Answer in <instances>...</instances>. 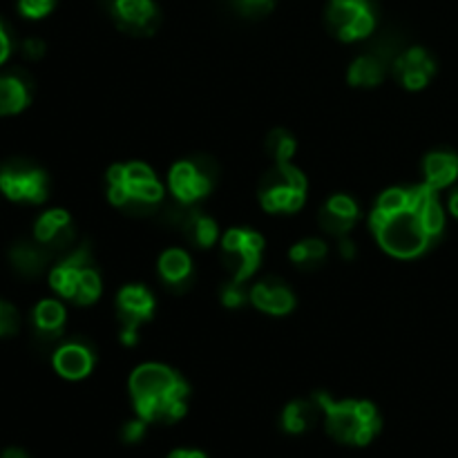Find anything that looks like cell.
Instances as JSON below:
<instances>
[{"mask_svg": "<svg viewBox=\"0 0 458 458\" xmlns=\"http://www.w3.org/2000/svg\"><path fill=\"white\" fill-rule=\"evenodd\" d=\"M264 255V237L246 228H233L222 237V262L231 280L244 284L259 268Z\"/></svg>", "mask_w": 458, "mask_h": 458, "instance_id": "52a82bcc", "label": "cell"}, {"mask_svg": "<svg viewBox=\"0 0 458 458\" xmlns=\"http://www.w3.org/2000/svg\"><path fill=\"white\" fill-rule=\"evenodd\" d=\"M392 65L398 83L407 89H414V92L428 88L429 81L437 74V63L429 56L428 49L423 47L405 49V52L394 58Z\"/></svg>", "mask_w": 458, "mask_h": 458, "instance_id": "4fadbf2b", "label": "cell"}, {"mask_svg": "<svg viewBox=\"0 0 458 458\" xmlns=\"http://www.w3.org/2000/svg\"><path fill=\"white\" fill-rule=\"evenodd\" d=\"M112 18L130 36H150L159 27V9L152 0H114Z\"/></svg>", "mask_w": 458, "mask_h": 458, "instance_id": "7c38bea8", "label": "cell"}, {"mask_svg": "<svg viewBox=\"0 0 458 458\" xmlns=\"http://www.w3.org/2000/svg\"><path fill=\"white\" fill-rule=\"evenodd\" d=\"M458 179V155L452 150H434L423 161V183L437 192L450 188Z\"/></svg>", "mask_w": 458, "mask_h": 458, "instance_id": "ac0fdd59", "label": "cell"}, {"mask_svg": "<svg viewBox=\"0 0 458 458\" xmlns=\"http://www.w3.org/2000/svg\"><path fill=\"white\" fill-rule=\"evenodd\" d=\"M320 226L334 237H347L358 222V204L349 195H334L320 208Z\"/></svg>", "mask_w": 458, "mask_h": 458, "instance_id": "9a60e30c", "label": "cell"}, {"mask_svg": "<svg viewBox=\"0 0 458 458\" xmlns=\"http://www.w3.org/2000/svg\"><path fill=\"white\" fill-rule=\"evenodd\" d=\"M45 54V43L40 38H27L22 43V56L30 58V61H38Z\"/></svg>", "mask_w": 458, "mask_h": 458, "instance_id": "d6a6232c", "label": "cell"}, {"mask_svg": "<svg viewBox=\"0 0 458 458\" xmlns=\"http://www.w3.org/2000/svg\"><path fill=\"white\" fill-rule=\"evenodd\" d=\"M267 152L276 164H286L295 155V139L293 134L286 132L284 128H276L267 137Z\"/></svg>", "mask_w": 458, "mask_h": 458, "instance_id": "4316f807", "label": "cell"}, {"mask_svg": "<svg viewBox=\"0 0 458 458\" xmlns=\"http://www.w3.org/2000/svg\"><path fill=\"white\" fill-rule=\"evenodd\" d=\"M447 210H450V213L458 219V188L454 192H452L450 199H447Z\"/></svg>", "mask_w": 458, "mask_h": 458, "instance_id": "8d00e7d4", "label": "cell"}, {"mask_svg": "<svg viewBox=\"0 0 458 458\" xmlns=\"http://www.w3.org/2000/svg\"><path fill=\"white\" fill-rule=\"evenodd\" d=\"M9 259H12V267L16 268L21 276L25 277H36L43 273V268L47 267L49 250L45 249L38 242H21V244L13 246L9 250Z\"/></svg>", "mask_w": 458, "mask_h": 458, "instance_id": "cb8c5ba5", "label": "cell"}, {"mask_svg": "<svg viewBox=\"0 0 458 458\" xmlns=\"http://www.w3.org/2000/svg\"><path fill=\"white\" fill-rule=\"evenodd\" d=\"M49 284L58 298L88 307L101 298V276L92 267L88 249H76L67 253L49 273Z\"/></svg>", "mask_w": 458, "mask_h": 458, "instance_id": "5b68a950", "label": "cell"}, {"mask_svg": "<svg viewBox=\"0 0 458 458\" xmlns=\"http://www.w3.org/2000/svg\"><path fill=\"white\" fill-rule=\"evenodd\" d=\"M307 177L291 161L276 164L259 179V204L271 215L298 213L307 201Z\"/></svg>", "mask_w": 458, "mask_h": 458, "instance_id": "8992f818", "label": "cell"}, {"mask_svg": "<svg viewBox=\"0 0 458 458\" xmlns=\"http://www.w3.org/2000/svg\"><path fill=\"white\" fill-rule=\"evenodd\" d=\"M320 416L325 414L316 396L311 401H293L282 411V428L289 434H304L320 420Z\"/></svg>", "mask_w": 458, "mask_h": 458, "instance_id": "603a6c76", "label": "cell"}, {"mask_svg": "<svg viewBox=\"0 0 458 458\" xmlns=\"http://www.w3.org/2000/svg\"><path fill=\"white\" fill-rule=\"evenodd\" d=\"M34 240L43 244L47 250H63L74 240V228L67 210L52 208L45 210L34 226Z\"/></svg>", "mask_w": 458, "mask_h": 458, "instance_id": "5bb4252c", "label": "cell"}, {"mask_svg": "<svg viewBox=\"0 0 458 458\" xmlns=\"http://www.w3.org/2000/svg\"><path fill=\"white\" fill-rule=\"evenodd\" d=\"M276 0H237V9L246 16H264L273 9Z\"/></svg>", "mask_w": 458, "mask_h": 458, "instance_id": "f546056e", "label": "cell"}, {"mask_svg": "<svg viewBox=\"0 0 458 458\" xmlns=\"http://www.w3.org/2000/svg\"><path fill=\"white\" fill-rule=\"evenodd\" d=\"M107 197L125 210H152L164 199V186L146 164L130 161L107 170Z\"/></svg>", "mask_w": 458, "mask_h": 458, "instance_id": "277c9868", "label": "cell"}, {"mask_svg": "<svg viewBox=\"0 0 458 458\" xmlns=\"http://www.w3.org/2000/svg\"><path fill=\"white\" fill-rule=\"evenodd\" d=\"M159 276L168 286H183L192 277V259L183 249H168L159 258Z\"/></svg>", "mask_w": 458, "mask_h": 458, "instance_id": "d4e9b609", "label": "cell"}, {"mask_svg": "<svg viewBox=\"0 0 458 458\" xmlns=\"http://www.w3.org/2000/svg\"><path fill=\"white\" fill-rule=\"evenodd\" d=\"M289 258L295 267L316 268L325 262L327 244L322 240H316V237H309V240L298 242V244L289 250Z\"/></svg>", "mask_w": 458, "mask_h": 458, "instance_id": "484cf974", "label": "cell"}, {"mask_svg": "<svg viewBox=\"0 0 458 458\" xmlns=\"http://www.w3.org/2000/svg\"><path fill=\"white\" fill-rule=\"evenodd\" d=\"M168 188L182 206H192L204 199L213 188V173L204 159L179 161L170 168Z\"/></svg>", "mask_w": 458, "mask_h": 458, "instance_id": "8fae6325", "label": "cell"}, {"mask_svg": "<svg viewBox=\"0 0 458 458\" xmlns=\"http://www.w3.org/2000/svg\"><path fill=\"white\" fill-rule=\"evenodd\" d=\"M177 219L183 237H186L191 244L199 246V249H208V246H213L215 242H217V224H215L208 215L188 208V213L179 215Z\"/></svg>", "mask_w": 458, "mask_h": 458, "instance_id": "7402d4cb", "label": "cell"}, {"mask_svg": "<svg viewBox=\"0 0 458 458\" xmlns=\"http://www.w3.org/2000/svg\"><path fill=\"white\" fill-rule=\"evenodd\" d=\"M222 300H224V304H226V307L235 309V307H240V304H244V300H249V295L244 293L242 284H237V282L231 280L226 286H224Z\"/></svg>", "mask_w": 458, "mask_h": 458, "instance_id": "4dcf8cb0", "label": "cell"}, {"mask_svg": "<svg viewBox=\"0 0 458 458\" xmlns=\"http://www.w3.org/2000/svg\"><path fill=\"white\" fill-rule=\"evenodd\" d=\"M322 407V419L331 438L353 447H365L378 437L380 420L378 410L369 401H334L327 394H316Z\"/></svg>", "mask_w": 458, "mask_h": 458, "instance_id": "3957f363", "label": "cell"}, {"mask_svg": "<svg viewBox=\"0 0 458 458\" xmlns=\"http://www.w3.org/2000/svg\"><path fill=\"white\" fill-rule=\"evenodd\" d=\"M387 63L383 54H362L349 67V83L353 88H374V85L383 83L385 74H387Z\"/></svg>", "mask_w": 458, "mask_h": 458, "instance_id": "44dd1931", "label": "cell"}, {"mask_svg": "<svg viewBox=\"0 0 458 458\" xmlns=\"http://www.w3.org/2000/svg\"><path fill=\"white\" fill-rule=\"evenodd\" d=\"M21 327V316H18L16 307L4 300H0V338H7L13 335Z\"/></svg>", "mask_w": 458, "mask_h": 458, "instance_id": "f1b7e54d", "label": "cell"}, {"mask_svg": "<svg viewBox=\"0 0 458 458\" xmlns=\"http://www.w3.org/2000/svg\"><path fill=\"white\" fill-rule=\"evenodd\" d=\"M369 226L385 253L398 259L420 258L445 228L438 192L428 183L389 188L376 201Z\"/></svg>", "mask_w": 458, "mask_h": 458, "instance_id": "6da1fadb", "label": "cell"}, {"mask_svg": "<svg viewBox=\"0 0 458 458\" xmlns=\"http://www.w3.org/2000/svg\"><path fill=\"white\" fill-rule=\"evenodd\" d=\"M31 101V88L18 72L0 74V116H12L25 110Z\"/></svg>", "mask_w": 458, "mask_h": 458, "instance_id": "d6986e66", "label": "cell"}, {"mask_svg": "<svg viewBox=\"0 0 458 458\" xmlns=\"http://www.w3.org/2000/svg\"><path fill=\"white\" fill-rule=\"evenodd\" d=\"M67 313L65 307H63L58 300H40L34 307V313H31V322H34V329L40 338L45 340H56L63 335V329H65Z\"/></svg>", "mask_w": 458, "mask_h": 458, "instance_id": "ffe728a7", "label": "cell"}, {"mask_svg": "<svg viewBox=\"0 0 458 458\" xmlns=\"http://www.w3.org/2000/svg\"><path fill=\"white\" fill-rule=\"evenodd\" d=\"M0 458H30L27 456L25 450H21V447H9V450H4Z\"/></svg>", "mask_w": 458, "mask_h": 458, "instance_id": "d590c367", "label": "cell"}, {"mask_svg": "<svg viewBox=\"0 0 458 458\" xmlns=\"http://www.w3.org/2000/svg\"><path fill=\"white\" fill-rule=\"evenodd\" d=\"M146 420L143 419H137V420H130V423L123 425V432H121V437H123L125 443H137L141 441L143 434H146Z\"/></svg>", "mask_w": 458, "mask_h": 458, "instance_id": "1f68e13d", "label": "cell"}, {"mask_svg": "<svg viewBox=\"0 0 458 458\" xmlns=\"http://www.w3.org/2000/svg\"><path fill=\"white\" fill-rule=\"evenodd\" d=\"M249 300L253 302L255 309L268 313V316H286L295 307V298L291 289H286L277 280H262L253 284V289L249 291Z\"/></svg>", "mask_w": 458, "mask_h": 458, "instance_id": "2e32d148", "label": "cell"}, {"mask_svg": "<svg viewBox=\"0 0 458 458\" xmlns=\"http://www.w3.org/2000/svg\"><path fill=\"white\" fill-rule=\"evenodd\" d=\"M327 22L331 31L344 43L367 38L376 27L374 3L371 0H331L327 9Z\"/></svg>", "mask_w": 458, "mask_h": 458, "instance_id": "9c48e42d", "label": "cell"}, {"mask_svg": "<svg viewBox=\"0 0 458 458\" xmlns=\"http://www.w3.org/2000/svg\"><path fill=\"white\" fill-rule=\"evenodd\" d=\"M155 313V298L141 284L123 286L116 295V316L121 322V343L134 344L139 340V329Z\"/></svg>", "mask_w": 458, "mask_h": 458, "instance_id": "30bf717a", "label": "cell"}, {"mask_svg": "<svg viewBox=\"0 0 458 458\" xmlns=\"http://www.w3.org/2000/svg\"><path fill=\"white\" fill-rule=\"evenodd\" d=\"M52 365L65 380H83L94 369V353L85 344L67 343L56 349Z\"/></svg>", "mask_w": 458, "mask_h": 458, "instance_id": "e0dca14e", "label": "cell"}, {"mask_svg": "<svg viewBox=\"0 0 458 458\" xmlns=\"http://www.w3.org/2000/svg\"><path fill=\"white\" fill-rule=\"evenodd\" d=\"M9 54H12V38H9L7 30H4L3 21H0V65L7 61Z\"/></svg>", "mask_w": 458, "mask_h": 458, "instance_id": "836d02e7", "label": "cell"}, {"mask_svg": "<svg viewBox=\"0 0 458 458\" xmlns=\"http://www.w3.org/2000/svg\"><path fill=\"white\" fill-rule=\"evenodd\" d=\"M134 411L146 423L173 425L188 410V385L177 371L159 362H146L130 376Z\"/></svg>", "mask_w": 458, "mask_h": 458, "instance_id": "7a4b0ae2", "label": "cell"}, {"mask_svg": "<svg viewBox=\"0 0 458 458\" xmlns=\"http://www.w3.org/2000/svg\"><path fill=\"white\" fill-rule=\"evenodd\" d=\"M168 458H208L199 450H174Z\"/></svg>", "mask_w": 458, "mask_h": 458, "instance_id": "e575fe53", "label": "cell"}, {"mask_svg": "<svg viewBox=\"0 0 458 458\" xmlns=\"http://www.w3.org/2000/svg\"><path fill=\"white\" fill-rule=\"evenodd\" d=\"M56 0H18V12L30 21H40L47 13H52Z\"/></svg>", "mask_w": 458, "mask_h": 458, "instance_id": "83f0119b", "label": "cell"}, {"mask_svg": "<svg viewBox=\"0 0 458 458\" xmlns=\"http://www.w3.org/2000/svg\"><path fill=\"white\" fill-rule=\"evenodd\" d=\"M0 192L16 204H43L49 195V179L30 161H9L0 168Z\"/></svg>", "mask_w": 458, "mask_h": 458, "instance_id": "ba28073f", "label": "cell"}]
</instances>
